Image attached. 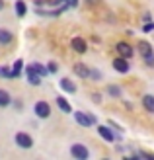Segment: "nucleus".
<instances>
[{"mask_svg":"<svg viewBox=\"0 0 154 160\" xmlns=\"http://www.w3.org/2000/svg\"><path fill=\"white\" fill-rule=\"evenodd\" d=\"M96 131H98V135L105 142H115L117 141V135L113 133V129L109 125H96Z\"/></svg>","mask_w":154,"mask_h":160,"instance_id":"nucleus-5","label":"nucleus"},{"mask_svg":"<svg viewBox=\"0 0 154 160\" xmlns=\"http://www.w3.org/2000/svg\"><path fill=\"white\" fill-rule=\"evenodd\" d=\"M4 8H6V2H4V0H0V12H2Z\"/></svg>","mask_w":154,"mask_h":160,"instance_id":"nucleus-30","label":"nucleus"},{"mask_svg":"<svg viewBox=\"0 0 154 160\" xmlns=\"http://www.w3.org/2000/svg\"><path fill=\"white\" fill-rule=\"evenodd\" d=\"M137 51H139V55L144 59V57H148V55H152L154 53V49H152V45H150V41H144V39H141L139 43H137Z\"/></svg>","mask_w":154,"mask_h":160,"instance_id":"nucleus-9","label":"nucleus"},{"mask_svg":"<svg viewBox=\"0 0 154 160\" xmlns=\"http://www.w3.org/2000/svg\"><path fill=\"white\" fill-rule=\"evenodd\" d=\"M105 94H107V98L119 100L121 96H123V90H121V86H117V84H107V88H105Z\"/></svg>","mask_w":154,"mask_h":160,"instance_id":"nucleus-15","label":"nucleus"},{"mask_svg":"<svg viewBox=\"0 0 154 160\" xmlns=\"http://www.w3.org/2000/svg\"><path fill=\"white\" fill-rule=\"evenodd\" d=\"M14 142H16V147L22 148V150H29V148H33V137H31L29 133L26 131H18L14 135Z\"/></svg>","mask_w":154,"mask_h":160,"instance_id":"nucleus-1","label":"nucleus"},{"mask_svg":"<svg viewBox=\"0 0 154 160\" xmlns=\"http://www.w3.org/2000/svg\"><path fill=\"white\" fill-rule=\"evenodd\" d=\"M70 156L76 160H88L90 158V148L82 142H72L70 145Z\"/></svg>","mask_w":154,"mask_h":160,"instance_id":"nucleus-3","label":"nucleus"},{"mask_svg":"<svg viewBox=\"0 0 154 160\" xmlns=\"http://www.w3.org/2000/svg\"><path fill=\"white\" fill-rule=\"evenodd\" d=\"M64 6H67V8H76L78 0H64Z\"/></svg>","mask_w":154,"mask_h":160,"instance_id":"nucleus-26","label":"nucleus"},{"mask_svg":"<svg viewBox=\"0 0 154 160\" xmlns=\"http://www.w3.org/2000/svg\"><path fill=\"white\" fill-rule=\"evenodd\" d=\"M74 121L80 127H92V125H98V119H96L92 113H86V111H74Z\"/></svg>","mask_w":154,"mask_h":160,"instance_id":"nucleus-4","label":"nucleus"},{"mask_svg":"<svg viewBox=\"0 0 154 160\" xmlns=\"http://www.w3.org/2000/svg\"><path fill=\"white\" fill-rule=\"evenodd\" d=\"M72 72H74L78 78H88V76H90V67L84 65V62H74V67H72Z\"/></svg>","mask_w":154,"mask_h":160,"instance_id":"nucleus-10","label":"nucleus"},{"mask_svg":"<svg viewBox=\"0 0 154 160\" xmlns=\"http://www.w3.org/2000/svg\"><path fill=\"white\" fill-rule=\"evenodd\" d=\"M26 78H27V82L31 86H39V84H41V80H43V76H39L35 70L29 68V67H26Z\"/></svg>","mask_w":154,"mask_h":160,"instance_id":"nucleus-12","label":"nucleus"},{"mask_svg":"<svg viewBox=\"0 0 154 160\" xmlns=\"http://www.w3.org/2000/svg\"><path fill=\"white\" fill-rule=\"evenodd\" d=\"M59 86H61V90H62V92H67V94H76V90H78L76 84L72 82L70 78H67V76L59 80Z\"/></svg>","mask_w":154,"mask_h":160,"instance_id":"nucleus-11","label":"nucleus"},{"mask_svg":"<svg viewBox=\"0 0 154 160\" xmlns=\"http://www.w3.org/2000/svg\"><path fill=\"white\" fill-rule=\"evenodd\" d=\"M12 103H14V108L18 109V111H22V108H23V103H22L20 100H12Z\"/></svg>","mask_w":154,"mask_h":160,"instance_id":"nucleus-28","label":"nucleus"},{"mask_svg":"<svg viewBox=\"0 0 154 160\" xmlns=\"http://www.w3.org/2000/svg\"><path fill=\"white\" fill-rule=\"evenodd\" d=\"M142 31L144 33H150V31H154V22H144V26H142Z\"/></svg>","mask_w":154,"mask_h":160,"instance_id":"nucleus-23","label":"nucleus"},{"mask_svg":"<svg viewBox=\"0 0 154 160\" xmlns=\"http://www.w3.org/2000/svg\"><path fill=\"white\" fill-rule=\"evenodd\" d=\"M115 51H117L119 57H123V59H133V55H135V49L127 41H119L115 45Z\"/></svg>","mask_w":154,"mask_h":160,"instance_id":"nucleus-7","label":"nucleus"},{"mask_svg":"<svg viewBox=\"0 0 154 160\" xmlns=\"http://www.w3.org/2000/svg\"><path fill=\"white\" fill-rule=\"evenodd\" d=\"M14 41V33L8 28H0V45H10Z\"/></svg>","mask_w":154,"mask_h":160,"instance_id":"nucleus-16","label":"nucleus"},{"mask_svg":"<svg viewBox=\"0 0 154 160\" xmlns=\"http://www.w3.org/2000/svg\"><path fill=\"white\" fill-rule=\"evenodd\" d=\"M144 65H147L148 68H154V53L148 55V57H144Z\"/></svg>","mask_w":154,"mask_h":160,"instance_id":"nucleus-24","label":"nucleus"},{"mask_svg":"<svg viewBox=\"0 0 154 160\" xmlns=\"http://www.w3.org/2000/svg\"><path fill=\"white\" fill-rule=\"evenodd\" d=\"M142 108L148 111V113H154V94H144L142 96Z\"/></svg>","mask_w":154,"mask_h":160,"instance_id":"nucleus-17","label":"nucleus"},{"mask_svg":"<svg viewBox=\"0 0 154 160\" xmlns=\"http://www.w3.org/2000/svg\"><path fill=\"white\" fill-rule=\"evenodd\" d=\"M27 67H29V68H33V70H35V72H37L39 76H47V74H49V70H47V67H45V65H41V62H37V61H35V62H29Z\"/></svg>","mask_w":154,"mask_h":160,"instance_id":"nucleus-20","label":"nucleus"},{"mask_svg":"<svg viewBox=\"0 0 154 160\" xmlns=\"http://www.w3.org/2000/svg\"><path fill=\"white\" fill-rule=\"evenodd\" d=\"M92 100H94L96 103H102V94H98V92H94V94H92Z\"/></svg>","mask_w":154,"mask_h":160,"instance_id":"nucleus-27","label":"nucleus"},{"mask_svg":"<svg viewBox=\"0 0 154 160\" xmlns=\"http://www.w3.org/2000/svg\"><path fill=\"white\" fill-rule=\"evenodd\" d=\"M88 78H92L94 82H100V80H102V72L98 68H90V76H88Z\"/></svg>","mask_w":154,"mask_h":160,"instance_id":"nucleus-21","label":"nucleus"},{"mask_svg":"<svg viewBox=\"0 0 154 160\" xmlns=\"http://www.w3.org/2000/svg\"><path fill=\"white\" fill-rule=\"evenodd\" d=\"M8 72H10V67H6V65L0 67V78H8Z\"/></svg>","mask_w":154,"mask_h":160,"instance_id":"nucleus-25","label":"nucleus"},{"mask_svg":"<svg viewBox=\"0 0 154 160\" xmlns=\"http://www.w3.org/2000/svg\"><path fill=\"white\" fill-rule=\"evenodd\" d=\"M12 94L4 90V88H0V108H8V106H12Z\"/></svg>","mask_w":154,"mask_h":160,"instance_id":"nucleus-18","label":"nucleus"},{"mask_svg":"<svg viewBox=\"0 0 154 160\" xmlns=\"http://www.w3.org/2000/svg\"><path fill=\"white\" fill-rule=\"evenodd\" d=\"M55 102H57V108H59L62 113H72V106L68 103V100L64 98V96H61V94H59V96L55 98Z\"/></svg>","mask_w":154,"mask_h":160,"instance_id":"nucleus-13","label":"nucleus"},{"mask_svg":"<svg viewBox=\"0 0 154 160\" xmlns=\"http://www.w3.org/2000/svg\"><path fill=\"white\" fill-rule=\"evenodd\" d=\"M111 67L115 68V72L119 74H127L131 70V65H129V59H123V57H115L111 62Z\"/></svg>","mask_w":154,"mask_h":160,"instance_id":"nucleus-6","label":"nucleus"},{"mask_svg":"<svg viewBox=\"0 0 154 160\" xmlns=\"http://www.w3.org/2000/svg\"><path fill=\"white\" fill-rule=\"evenodd\" d=\"M22 70H23V61L18 59L14 62V65L10 67V72H8V78H20L22 76Z\"/></svg>","mask_w":154,"mask_h":160,"instance_id":"nucleus-14","label":"nucleus"},{"mask_svg":"<svg viewBox=\"0 0 154 160\" xmlns=\"http://www.w3.org/2000/svg\"><path fill=\"white\" fill-rule=\"evenodd\" d=\"M33 113H35V117H39V119H49L51 113H53L51 103H49V102H45V100L35 102V103H33Z\"/></svg>","mask_w":154,"mask_h":160,"instance_id":"nucleus-2","label":"nucleus"},{"mask_svg":"<svg viewBox=\"0 0 154 160\" xmlns=\"http://www.w3.org/2000/svg\"><path fill=\"white\" fill-rule=\"evenodd\" d=\"M70 47H72V51L78 53V55H84L88 51V43H86V39L84 37H72V41H70Z\"/></svg>","mask_w":154,"mask_h":160,"instance_id":"nucleus-8","label":"nucleus"},{"mask_svg":"<svg viewBox=\"0 0 154 160\" xmlns=\"http://www.w3.org/2000/svg\"><path fill=\"white\" fill-rule=\"evenodd\" d=\"M45 67H47V70H49V74H57V70H59V65H57L55 61H49Z\"/></svg>","mask_w":154,"mask_h":160,"instance_id":"nucleus-22","label":"nucleus"},{"mask_svg":"<svg viewBox=\"0 0 154 160\" xmlns=\"http://www.w3.org/2000/svg\"><path fill=\"white\" fill-rule=\"evenodd\" d=\"M14 8H16V16H18V18H23V16L27 14V4L23 2V0H16Z\"/></svg>","mask_w":154,"mask_h":160,"instance_id":"nucleus-19","label":"nucleus"},{"mask_svg":"<svg viewBox=\"0 0 154 160\" xmlns=\"http://www.w3.org/2000/svg\"><path fill=\"white\" fill-rule=\"evenodd\" d=\"M142 22H150V14H144L142 16Z\"/></svg>","mask_w":154,"mask_h":160,"instance_id":"nucleus-29","label":"nucleus"}]
</instances>
